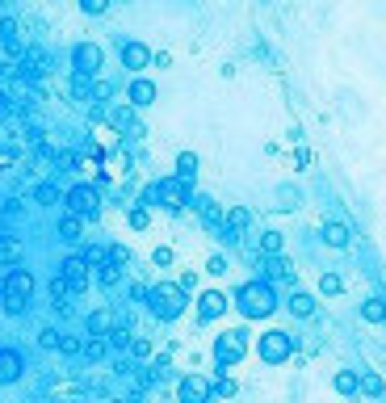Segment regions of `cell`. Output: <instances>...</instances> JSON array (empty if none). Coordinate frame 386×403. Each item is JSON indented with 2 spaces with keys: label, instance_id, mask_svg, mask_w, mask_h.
Instances as JSON below:
<instances>
[{
  "label": "cell",
  "instance_id": "cell-13",
  "mask_svg": "<svg viewBox=\"0 0 386 403\" xmlns=\"http://www.w3.org/2000/svg\"><path fill=\"white\" fill-rule=\"evenodd\" d=\"M147 63H151V50H147V42H122V67H130V71L139 76Z\"/></svg>",
  "mask_w": 386,
  "mask_h": 403
},
{
  "label": "cell",
  "instance_id": "cell-10",
  "mask_svg": "<svg viewBox=\"0 0 386 403\" xmlns=\"http://www.w3.org/2000/svg\"><path fill=\"white\" fill-rule=\"evenodd\" d=\"M88 269H92V265H88L84 257H67V261H63V278H67L71 294H84V290H88Z\"/></svg>",
  "mask_w": 386,
  "mask_h": 403
},
{
  "label": "cell",
  "instance_id": "cell-44",
  "mask_svg": "<svg viewBox=\"0 0 386 403\" xmlns=\"http://www.w3.org/2000/svg\"><path fill=\"white\" fill-rule=\"evenodd\" d=\"M105 8H109V0H80V13H88V17H97Z\"/></svg>",
  "mask_w": 386,
  "mask_h": 403
},
{
  "label": "cell",
  "instance_id": "cell-21",
  "mask_svg": "<svg viewBox=\"0 0 386 403\" xmlns=\"http://www.w3.org/2000/svg\"><path fill=\"white\" fill-rule=\"evenodd\" d=\"M105 353H109V341H105V336H88V341H84V349H80V357H84V362H101Z\"/></svg>",
  "mask_w": 386,
  "mask_h": 403
},
{
  "label": "cell",
  "instance_id": "cell-48",
  "mask_svg": "<svg viewBox=\"0 0 386 403\" xmlns=\"http://www.w3.org/2000/svg\"><path fill=\"white\" fill-rule=\"evenodd\" d=\"M113 403H130V399H113Z\"/></svg>",
  "mask_w": 386,
  "mask_h": 403
},
{
  "label": "cell",
  "instance_id": "cell-12",
  "mask_svg": "<svg viewBox=\"0 0 386 403\" xmlns=\"http://www.w3.org/2000/svg\"><path fill=\"white\" fill-rule=\"evenodd\" d=\"M126 101H130L135 109H147V105L156 101V84H151L147 76H135V80L126 84Z\"/></svg>",
  "mask_w": 386,
  "mask_h": 403
},
{
  "label": "cell",
  "instance_id": "cell-15",
  "mask_svg": "<svg viewBox=\"0 0 386 403\" xmlns=\"http://www.w3.org/2000/svg\"><path fill=\"white\" fill-rule=\"evenodd\" d=\"M105 122H109L113 130H122V135H126L130 126H139V122H135V105H130V101H126V105H113V109H105Z\"/></svg>",
  "mask_w": 386,
  "mask_h": 403
},
{
  "label": "cell",
  "instance_id": "cell-26",
  "mask_svg": "<svg viewBox=\"0 0 386 403\" xmlns=\"http://www.w3.org/2000/svg\"><path fill=\"white\" fill-rule=\"evenodd\" d=\"M17 261H21V240L0 235V265H17Z\"/></svg>",
  "mask_w": 386,
  "mask_h": 403
},
{
  "label": "cell",
  "instance_id": "cell-29",
  "mask_svg": "<svg viewBox=\"0 0 386 403\" xmlns=\"http://www.w3.org/2000/svg\"><path fill=\"white\" fill-rule=\"evenodd\" d=\"M336 391H340V395H357V391H361V378H357L353 370H340V374H336Z\"/></svg>",
  "mask_w": 386,
  "mask_h": 403
},
{
  "label": "cell",
  "instance_id": "cell-45",
  "mask_svg": "<svg viewBox=\"0 0 386 403\" xmlns=\"http://www.w3.org/2000/svg\"><path fill=\"white\" fill-rule=\"evenodd\" d=\"M130 353H135V357H151V341H143V336L130 341Z\"/></svg>",
  "mask_w": 386,
  "mask_h": 403
},
{
  "label": "cell",
  "instance_id": "cell-46",
  "mask_svg": "<svg viewBox=\"0 0 386 403\" xmlns=\"http://www.w3.org/2000/svg\"><path fill=\"white\" fill-rule=\"evenodd\" d=\"M193 286H198V273H193V269H185V273H181V290H193Z\"/></svg>",
  "mask_w": 386,
  "mask_h": 403
},
{
  "label": "cell",
  "instance_id": "cell-16",
  "mask_svg": "<svg viewBox=\"0 0 386 403\" xmlns=\"http://www.w3.org/2000/svg\"><path fill=\"white\" fill-rule=\"evenodd\" d=\"M248 223H252V210H248V206H231V210L223 214V227H227L231 235H240Z\"/></svg>",
  "mask_w": 386,
  "mask_h": 403
},
{
  "label": "cell",
  "instance_id": "cell-6",
  "mask_svg": "<svg viewBox=\"0 0 386 403\" xmlns=\"http://www.w3.org/2000/svg\"><path fill=\"white\" fill-rule=\"evenodd\" d=\"M244 353H248V332H223V336L214 341V362H219L223 370L240 366Z\"/></svg>",
  "mask_w": 386,
  "mask_h": 403
},
{
  "label": "cell",
  "instance_id": "cell-17",
  "mask_svg": "<svg viewBox=\"0 0 386 403\" xmlns=\"http://www.w3.org/2000/svg\"><path fill=\"white\" fill-rule=\"evenodd\" d=\"M286 307H290V315H298V320H311V315H315V299H311L307 290H294Z\"/></svg>",
  "mask_w": 386,
  "mask_h": 403
},
{
  "label": "cell",
  "instance_id": "cell-14",
  "mask_svg": "<svg viewBox=\"0 0 386 403\" xmlns=\"http://www.w3.org/2000/svg\"><path fill=\"white\" fill-rule=\"evenodd\" d=\"M21 370H25L21 353H17V349H0V387L17 383V378H21Z\"/></svg>",
  "mask_w": 386,
  "mask_h": 403
},
{
  "label": "cell",
  "instance_id": "cell-23",
  "mask_svg": "<svg viewBox=\"0 0 386 403\" xmlns=\"http://www.w3.org/2000/svg\"><path fill=\"white\" fill-rule=\"evenodd\" d=\"M97 282H101L105 290H113V286L122 282V265H113V261H105V265H97Z\"/></svg>",
  "mask_w": 386,
  "mask_h": 403
},
{
  "label": "cell",
  "instance_id": "cell-34",
  "mask_svg": "<svg viewBox=\"0 0 386 403\" xmlns=\"http://www.w3.org/2000/svg\"><path fill=\"white\" fill-rule=\"evenodd\" d=\"M105 341H109L113 349H130V341H135V336H130V328H109V332H105Z\"/></svg>",
  "mask_w": 386,
  "mask_h": 403
},
{
  "label": "cell",
  "instance_id": "cell-1",
  "mask_svg": "<svg viewBox=\"0 0 386 403\" xmlns=\"http://www.w3.org/2000/svg\"><path fill=\"white\" fill-rule=\"evenodd\" d=\"M235 307H240L244 320H269L277 311V294H273L269 282H244L235 290Z\"/></svg>",
  "mask_w": 386,
  "mask_h": 403
},
{
  "label": "cell",
  "instance_id": "cell-20",
  "mask_svg": "<svg viewBox=\"0 0 386 403\" xmlns=\"http://www.w3.org/2000/svg\"><path fill=\"white\" fill-rule=\"evenodd\" d=\"M349 240H353V231H349L345 223H328V227H324V244H328V248H349Z\"/></svg>",
  "mask_w": 386,
  "mask_h": 403
},
{
  "label": "cell",
  "instance_id": "cell-8",
  "mask_svg": "<svg viewBox=\"0 0 386 403\" xmlns=\"http://www.w3.org/2000/svg\"><path fill=\"white\" fill-rule=\"evenodd\" d=\"M71 67L84 71V76H101V67H105V50H101L97 42H76V50H71Z\"/></svg>",
  "mask_w": 386,
  "mask_h": 403
},
{
  "label": "cell",
  "instance_id": "cell-7",
  "mask_svg": "<svg viewBox=\"0 0 386 403\" xmlns=\"http://www.w3.org/2000/svg\"><path fill=\"white\" fill-rule=\"evenodd\" d=\"M256 353H261L269 366H282V362H290L294 341H290V332H265V336L256 341Z\"/></svg>",
  "mask_w": 386,
  "mask_h": 403
},
{
  "label": "cell",
  "instance_id": "cell-42",
  "mask_svg": "<svg viewBox=\"0 0 386 403\" xmlns=\"http://www.w3.org/2000/svg\"><path fill=\"white\" fill-rule=\"evenodd\" d=\"M206 273H210V278H223V273H227V257H210V261H206Z\"/></svg>",
  "mask_w": 386,
  "mask_h": 403
},
{
  "label": "cell",
  "instance_id": "cell-41",
  "mask_svg": "<svg viewBox=\"0 0 386 403\" xmlns=\"http://www.w3.org/2000/svg\"><path fill=\"white\" fill-rule=\"evenodd\" d=\"M151 265H160V269H168V265H172V248H168V244H160V248L151 252Z\"/></svg>",
  "mask_w": 386,
  "mask_h": 403
},
{
  "label": "cell",
  "instance_id": "cell-25",
  "mask_svg": "<svg viewBox=\"0 0 386 403\" xmlns=\"http://www.w3.org/2000/svg\"><path fill=\"white\" fill-rule=\"evenodd\" d=\"M84 328H88V336H105V332L113 328V315H109V311H92Z\"/></svg>",
  "mask_w": 386,
  "mask_h": 403
},
{
  "label": "cell",
  "instance_id": "cell-27",
  "mask_svg": "<svg viewBox=\"0 0 386 403\" xmlns=\"http://www.w3.org/2000/svg\"><path fill=\"white\" fill-rule=\"evenodd\" d=\"M361 320L382 324V320H386V303H382V299H366V303H361Z\"/></svg>",
  "mask_w": 386,
  "mask_h": 403
},
{
  "label": "cell",
  "instance_id": "cell-43",
  "mask_svg": "<svg viewBox=\"0 0 386 403\" xmlns=\"http://www.w3.org/2000/svg\"><path fill=\"white\" fill-rule=\"evenodd\" d=\"M80 349H84V345H80L76 336H63V341H59V353H67V357H80Z\"/></svg>",
  "mask_w": 386,
  "mask_h": 403
},
{
  "label": "cell",
  "instance_id": "cell-40",
  "mask_svg": "<svg viewBox=\"0 0 386 403\" xmlns=\"http://www.w3.org/2000/svg\"><path fill=\"white\" fill-rule=\"evenodd\" d=\"M361 395H374V399H378V395H382V378H378V374H366V378H361Z\"/></svg>",
  "mask_w": 386,
  "mask_h": 403
},
{
  "label": "cell",
  "instance_id": "cell-4",
  "mask_svg": "<svg viewBox=\"0 0 386 403\" xmlns=\"http://www.w3.org/2000/svg\"><path fill=\"white\" fill-rule=\"evenodd\" d=\"M63 202H67V210L80 214V219H97V214H101V189H97V185H71V189L63 193Z\"/></svg>",
  "mask_w": 386,
  "mask_h": 403
},
{
  "label": "cell",
  "instance_id": "cell-38",
  "mask_svg": "<svg viewBox=\"0 0 386 403\" xmlns=\"http://www.w3.org/2000/svg\"><path fill=\"white\" fill-rule=\"evenodd\" d=\"M0 42H4L8 50H17V21H8V17L0 21Z\"/></svg>",
  "mask_w": 386,
  "mask_h": 403
},
{
  "label": "cell",
  "instance_id": "cell-39",
  "mask_svg": "<svg viewBox=\"0 0 386 403\" xmlns=\"http://www.w3.org/2000/svg\"><path fill=\"white\" fill-rule=\"evenodd\" d=\"M59 341H63V332H55V328H42L38 332V345L42 349H59Z\"/></svg>",
  "mask_w": 386,
  "mask_h": 403
},
{
  "label": "cell",
  "instance_id": "cell-28",
  "mask_svg": "<svg viewBox=\"0 0 386 403\" xmlns=\"http://www.w3.org/2000/svg\"><path fill=\"white\" fill-rule=\"evenodd\" d=\"M177 177H185V181L198 177V156H193V151H181V156H177Z\"/></svg>",
  "mask_w": 386,
  "mask_h": 403
},
{
  "label": "cell",
  "instance_id": "cell-3",
  "mask_svg": "<svg viewBox=\"0 0 386 403\" xmlns=\"http://www.w3.org/2000/svg\"><path fill=\"white\" fill-rule=\"evenodd\" d=\"M29 294H34V273L13 265V269L4 273V286H0L4 311H8V315H21V311H25V303H29Z\"/></svg>",
  "mask_w": 386,
  "mask_h": 403
},
{
  "label": "cell",
  "instance_id": "cell-47",
  "mask_svg": "<svg viewBox=\"0 0 386 403\" xmlns=\"http://www.w3.org/2000/svg\"><path fill=\"white\" fill-rule=\"evenodd\" d=\"M151 63H156V67H172V55H164V50H160V55H151Z\"/></svg>",
  "mask_w": 386,
  "mask_h": 403
},
{
  "label": "cell",
  "instance_id": "cell-9",
  "mask_svg": "<svg viewBox=\"0 0 386 403\" xmlns=\"http://www.w3.org/2000/svg\"><path fill=\"white\" fill-rule=\"evenodd\" d=\"M177 399L181 403H210L214 399V383L202 378V374H185L181 387H177Z\"/></svg>",
  "mask_w": 386,
  "mask_h": 403
},
{
  "label": "cell",
  "instance_id": "cell-37",
  "mask_svg": "<svg viewBox=\"0 0 386 403\" xmlns=\"http://www.w3.org/2000/svg\"><path fill=\"white\" fill-rule=\"evenodd\" d=\"M105 261H113V265H130V248H126V244H109V248H105Z\"/></svg>",
  "mask_w": 386,
  "mask_h": 403
},
{
  "label": "cell",
  "instance_id": "cell-18",
  "mask_svg": "<svg viewBox=\"0 0 386 403\" xmlns=\"http://www.w3.org/2000/svg\"><path fill=\"white\" fill-rule=\"evenodd\" d=\"M67 93H71L76 101H92V76H84V71H71V80H67Z\"/></svg>",
  "mask_w": 386,
  "mask_h": 403
},
{
  "label": "cell",
  "instance_id": "cell-24",
  "mask_svg": "<svg viewBox=\"0 0 386 403\" xmlns=\"http://www.w3.org/2000/svg\"><path fill=\"white\" fill-rule=\"evenodd\" d=\"M67 294H71V286H67V278L59 273V278H50V299H55V307L59 311H67L71 303H67Z\"/></svg>",
  "mask_w": 386,
  "mask_h": 403
},
{
  "label": "cell",
  "instance_id": "cell-19",
  "mask_svg": "<svg viewBox=\"0 0 386 403\" xmlns=\"http://www.w3.org/2000/svg\"><path fill=\"white\" fill-rule=\"evenodd\" d=\"M59 235H63V240H67V244H76V240H80V235H84V219H80V214H71V210H67V214H63V219H59Z\"/></svg>",
  "mask_w": 386,
  "mask_h": 403
},
{
  "label": "cell",
  "instance_id": "cell-22",
  "mask_svg": "<svg viewBox=\"0 0 386 403\" xmlns=\"http://www.w3.org/2000/svg\"><path fill=\"white\" fill-rule=\"evenodd\" d=\"M189 206H198V210H202V219H206V227H219V223H223V210H219V206H214L210 198H193Z\"/></svg>",
  "mask_w": 386,
  "mask_h": 403
},
{
  "label": "cell",
  "instance_id": "cell-33",
  "mask_svg": "<svg viewBox=\"0 0 386 403\" xmlns=\"http://www.w3.org/2000/svg\"><path fill=\"white\" fill-rule=\"evenodd\" d=\"M261 252H265V257H277V252H282V231H265V235H261Z\"/></svg>",
  "mask_w": 386,
  "mask_h": 403
},
{
  "label": "cell",
  "instance_id": "cell-11",
  "mask_svg": "<svg viewBox=\"0 0 386 403\" xmlns=\"http://www.w3.org/2000/svg\"><path fill=\"white\" fill-rule=\"evenodd\" d=\"M223 311H227V294H219V290H202V294H198V320H202V324L219 320Z\"/></svg>",
  "mask_w": 386,
  "mask_h": 403
},
{
  "label": "cell",
  "instance_id": "cell-36",
  "mask_svg": "<svg viewBox=\"0 0 386 403\" xmlns=\"http://www.w3.org/2000/svg\"><path fill=\"white\" fill-rule=\"evenodd\" d=\"M34 202H38V206H55V202H59V189H55V185H38V189H34Z\"/></svg>",
  "mask_w": 386,
  "mask_h": 403
},
{
  "label": "cell",
  "instance_id": "cell-32",
  "mask_svg": "<svg viewBox=\"0 0 386 403\" xmlns=\"http://www.w3.org/2000/svg\"><path fill=\"white\" fill-rule=\"evenodd\" d=\"M214 395H219V399H235V395H240V383L227 378V374H219V378H214Z\"/></svg>",
  "mask_w": 386,
  "mask_h": 403
},
{
  "label": "cell",
  "instance_id": "cell-30",
  "mask_svg": "<svg viewBox=\"0 0 386 403\" xmlns=\"http://www.w3.org/2000/svg\"><path fill=\"white\" fill-rule=\"evenodd\" d=\"M126 223H130L135 231H147V227H151V210H147V206H130V214H126Z\"/></svg>",
  "mask_w": 386,
  "mask_h": 403
},
{
  "label": "cell",
  "instance_id": "cell-31",
  "mask_svg": "<svg viewBox=\"0 0 386 403\" xmlns=\"http://www.w3.org/2000/svg\"><path fill=\"white\" fill-rule=\"evenodd\" d=\"M319 294H328V299L345 294V282H340V273H324V278H319Z\"/></svg>",
  "mask_w": 386,
  "mask_h": 403
},
{
  "label": "cell",
  "instance_id": "cell-35",
  "mask_svg": "<svg viewBox=\"0 0 386 403\" xmlns=\"http://www.w3.org/2000/svg\"><path fill=\"white\" fill-rule=\"evenodd\" d=\"M118 93V84L113 80H92V101H109Z\"/></svg>",
  "mask_w": 386,
  "mask_h": 403
},
{
  "label": "cell",
  "instance_id": "cell-2",
  "mask_svg": "<svg viewBox=\"0 0 386 403\" xmlns=\"http://www.w3.org/2000/svg\"><path fill=\"white\" fill-rule=\"evenodd\" d=\"M185 294H189V290H181V282H160V286L147 290V307H151L156 320L168 324V320H177V315L185 311V303H189Z\"/></svg>",
  "mask_w": 386,
  "mask_h": 403
},
{
  "label": "cell",
  "instance_id": "cell-5",
  "mask_svg": "<svg viewBox=\"0 0 386 403\" xmlns=\"http://www.w3.org/2000/svg\"><path fill=\"white\" fill-rule=\"evenodd\" d=\"M160 202H164L172 214H181V210L193 202V181L177 177V172H172V177H164V181H160Z\"/></svg>",
  "mask_w": 386,
  "mask_h": 403
}]
</instances>
